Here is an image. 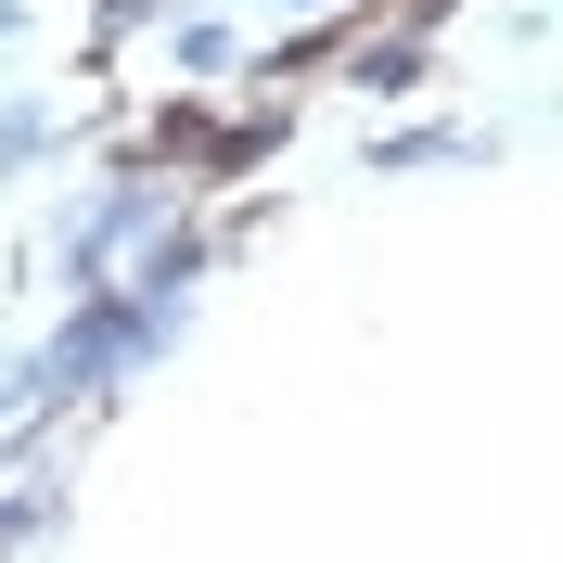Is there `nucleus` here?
<instances>
[{
    "mask_svg": "<svg viewBox=\"0 0 563 563\" xmlns=\"http://www.w3.org/2000/svg\"><path fill=\"white\" fill-rule=\"evenodd\" d=\"M179 333H192V308H154V295H129V282L65 295V320L38 333V358L0 385V435H13V422H52V410H90V397L141 385V372H167Z\"/></svg>",
    "mask_w": 563,
    "mask_h": 563,
    "instance_id": "nucleus-1",
    "label": "nucleus"
},
{
    "mask_svg": "<svg viewBox=\"0 0 563 563\" xmlns=\"http://www.w3.org/2000/svg\"><path fill=\"white\" fill-rule=\"evenodd\" d=\"M167 206H179V179L154 167V154H115V167L90 179V192H65V218H52V282H65V295L115 282V256H129Z\"/></svg>",
    "mask_w": 563,
    "mask_h": 563,
    "instance_id": "nucleus-2",
    "label": "nucleus"
},
{
    "mask_svg": "<svg viewBox=\"0 0 563 563\" xmlns=\"http://www.w3.org/2000/svg\"><path fill=\"white\" fill-rule=\"evenodd\" d=\"M141 154H154L167 179H256V167L282 154V103H256V115H192V103H167Z\"/></svg>",
    "mask_w": 563,
    "mask_h": 563,
    "instance_id": "nucleus-3",
    "label": "nucleus"
},
{
    "mask_svg": "<svg viewBox=\"0 0 563 563\" xmlns=\"http://www.w3.org/2000/svg\"><path fill=\"white\" fill-rule=\"evenodd\" d=\"M435 65H449V52H435V26L385 13V26H346V38H333V65H320V77H346L358 103H422V90H435Z\"/></svg>",
    "mask_w": 563,
    "mask_h": 563,
    "instance_id": "nucleus-4",
    "label": "nucleus"
},
{
    "mask_svg": "<svg viewBox=\"0 0 563 563\" xmlns=\"http://www.w3.org/2000/svg\"><path fill=\"white\" fill-rule=\"evenodd\" d=\"M218 256H231V244H218L206 218H179V206H167L129 256H115V282H129V295H154V308H192V295L218 282Z\"/></svg>",
    "mask_w": 563,
    "mask_h": 563,
    "instance_id": "nucleus-5",
    "label": "nucleus"
},
{
    "mask_svg": "<svg viewBox=\"0 0 563 563\" xmlns=\"http://www.w3.org/2000/svg\"><path fill=\"white\" fill-rule=\"evenodd\" d=\"M487 154H499V141L461 129V115H410V129H372V141H358L372 179H435V167H487Z\"/></svg>",
    "mask_w": 563,
    "mask_h": 563,
    "instance_id": "nucleus-6",
    "label": "nucleus"
},
{
    "mask_svg": "<svg viewBox=\"0 0 563 563\" xmlns=\"http://www.w3.org/2000/svg\"><path fill=\"white\" fill-rule=\"evenodd\" d=\"M167 77H179V90H244V26L179 0V13H167Z\"/></svg>",
    "mask_w": 563,
    "mask_h": 563,
    "instance_id": "nucleus-7",
    "label": "nucleus"
},
{
    "mask_svg": "<svg viewBox=\"0 0 563 563\" xmlns=\"http://www.w3.org/2000/svg\"><path fill=\"white\" fill-rule=\"evenodd\" d=\"M52 141H65V115H52V90H13V103H0V179H13V167H38Z\"/></svg>",
    "mask_w": 563,
    "mask_h": 563,
    "instance_id": "nucleus-8",
    "label": "nucleus"
},
{
    "mask_svg": "<svg viewBox=\"0 0 563 563\" xmlns=\"http://www.w3.org/2000/svg\"><path fill=\"white\" fill-rule=\"evenodd\" d=\"M179 0H90V65H115V52H129L141 26H167Z\"/></svg>",
    "mask_w": 563,
    "mask_h": 563,
    "instance_id": "nucleus-9",
    "label": "nucleus"
},
{
    "mask_svg": "<svg viewBox=\"0 0 563 563\" xmlns=\"http://www.w3.org/2000/svg\"><path fill=\"white\" fill-rule=\"evenodd\" d=\"M269 26H308V13H346V0H256Z\"/></svg>",
    "mask_w": 563,
    "mask_h": 563,
    "instance_id": "nucleus-10",
    "label": "nucleus"
},
{
    "mask_svg": "<svg viewBox=\"0 0 563 563\" xmlns=\"http://www.w3.org/2000/svg\"><path fill=\"white\" fill-rule=\"evenodd\" d=\"M385 13H410V26H449V13H461V0H385Z\"/></svg>",
    "mask_w": 563,
    "mask_h": 563,
    "instance_id": "nucleus-11",
    "label": "nucleus"
},
{
    "mask_svg": "<svg viewBox=\"0 0 563 563\" xmlns=\"http://www.w3.org/2000/svg\"><path fill=\"white\" fill-rule=\"evenodd\" d=\"M13 38H26V0H0V52H13Z\"/></svg>",
    "mask_w": 563,
    "mask_h": 563,
    "instance_id": "nucleus-12",
    "label": "nucleus"
}]
</instances>
